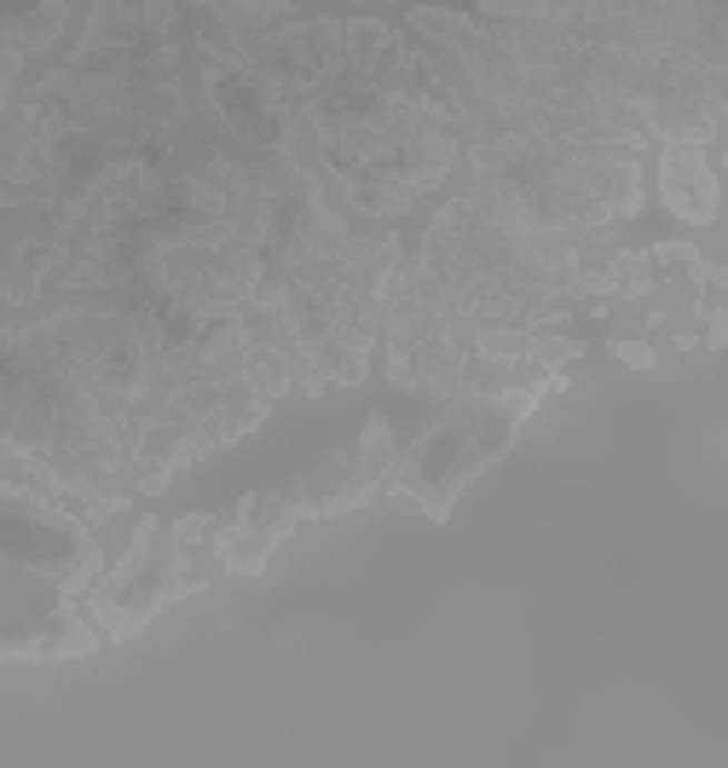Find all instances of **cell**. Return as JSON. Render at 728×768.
Segmentation results:
<instances>
[{"instance_id":"obj_1","label":"cell","mask_w":728,"mask_h":768,"mask_svg":"<svg viewBox=\"0 0 728 768\" xmlns=\"http://www.w3.org/2000/svg\"><path fill=\"white\" fill-rule=\"evenodd\" d=\"M659 186H665L671 215H682L694 226L717 220V168H711V157L700 144H671V151H665V168H659Z\"/></svg>"},{"instance_id":"obj_2","label":"cell","mask_w":728,"mask_h":768,"mask_svg":"<svg viewBox=\"0 0 728 768\" xmlns=\"http://www.w3.org/2000/svg\"><path fill=\"white\" fill-rule=\"evenodd\" d=\"M614 352H619L625 365H636V370H648V365H654V352H648V347H636V341H619Z\"/></svg>"}]
</instances>
